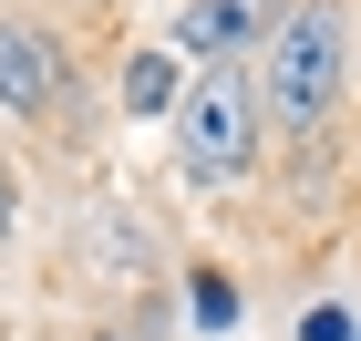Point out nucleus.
<instances>
[{
  "mask_svg": "<svg viewBox=\"0 0 361 341\" xmlns=\"http://www.w3.org/2000/svg\"><path fill=\"white\" fill-rule=\"evenodd\" d=\"M341 93H351V21L331 0H289L258 42V104L279 114V135H310L341 114Z\"/></svg>",
  "mask_w": 361,
  "mask_h": 341,
  "instance_id": "nucleus-1",
  "label": "nucleus"
},
{
  "mask_svg": "<svg viewBox=\"0 0 361 341\" xmlns=\"http://www.w3.org/2000/svg\"><path fill=\"white\" fill-rule=\"evenodd\" d=\"M176 166L196 176V186H238L258 155V124H269V104H258V73H238V62H196V83L176 93Z\"/></svg>",
  "mask_w": 361,
  "mask_h": 341,
  "instance_id": "nucleus-2",
  "label": "nucleus"
},
{
  "mask_svg": "<svg viewBox=\"0 0 361 341\" xmlns=\"http://www.w3.org/2000/svg\"><path fill=\"white\" fill-rule=\"evenodd\" d=\"M62 93H73V62H62V42L42 21H21V11H0V114H21V124H52Z\"/></svg>",
  "mask_w": 361,
  "mask_h": 341,
  "instance_id": "nucleus-3",
  "label": "nucleus"
},
{
  "mask_svg": "<svg viewBox=\"0 0 361 341\" xmlns=\"http://www.w3.org/2000/svg\"><path fill=\"white\" fill-rule=\"evenodd\" d=\"M269 0H186V11H176V52L186 62H238L248 52V42H269Z\"/></svg>",
  "mask_w": 361,
  "mask_h": 341,
  "instance_id": "nucleus-4",
  "label": "nucleus"
},
{
  "mask_svg": "<svg viewBox=\"0 0 361 341\" xmlns=\"http://www.w3.org/2000/svg\"><path fill=\"white\" fill-rule=\"evenodd\" d=\"M176 52H135L124 62V114H176Z\"/></svg>",
  "mask_w": 361,
  "mask_h": 341,
  "instance_id": "nucleus-5",
  "label": "nucleus"
},
{
  "mask_svg": "<svg viewBox=\"0 0 361 341\" xmlns=\"http://www.w3.org/2000/svg\"><path fill=\"white\" fill-rule=\"evenodd\" d=\"M11 207H21V197H11V166H0V238H11Z\"/></svg>",
  "mask_w": 361,
  "mask_h": 341,
  "instance_id": "nucleus-6",
  "label": "nucleus"
}]
</instances>
